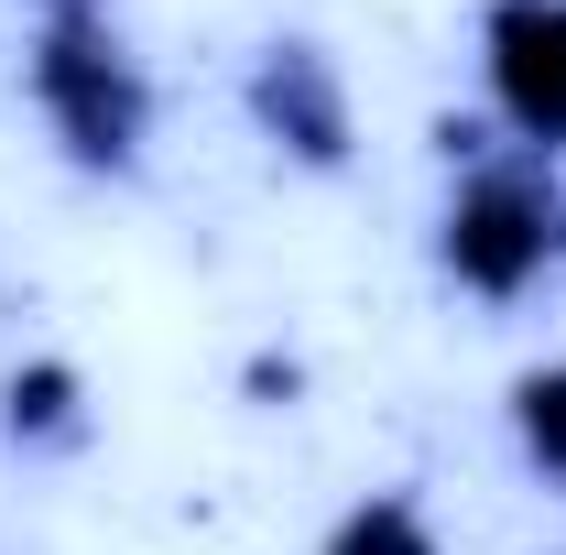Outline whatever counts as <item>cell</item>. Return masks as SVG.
Listing matches in <instances>:
<instances>
[{
    "label": "cell",
    "mask_w": 566,
    "mask_h": 555,
    "mask_svg": "<svg viewBox=\"0 0 566 555\" xmlns=\"http://www.w3.org/2000/svg\"><path fill=\"white\" fill-rule=\"evenodd\" d=\"M33 87H44V109L66 121V142L87 153V164H120V153H132V132H142V87H132V66L87 33V11H66V22L44 33Z\"/></svg>",
    "instance_id": "1"
},
{
    "label": "cell",
    "mask_w": 566,
    "mask_h": 555,
    "mask_svg": "<svg viewBox=\"0 0 566 555\" xmlns=\"http://www.w3.org/2000/svg\"><path fill=\"white\" fill-rule=\"evenodd\" d=\"M566 229L545 208V186H523V175H480L458 218H447V273L480 283V294H512V283H534V262L556 251Z\"/></svg>",
    "instance_id": "2"
},
{
    "label": "cell",
    "mask_w": 566,
    "mask_h": 555,
    "mask_svg": "<svg viewBox=\"0 0 566 555\" xmlns=\"http://www.w3.org/2000/svg\"><path fill=\"white\" fill-rule=\"evenodd\" d=\"M491 76H501V109L534 142H566V0H501Z\"/></svg>",
    "instance_id": "3"
},
{
    "label": "cell",
    "mask_w": 566,
    "mask_h": 555,
    "mask_svg": "<svg viewBox=\"0 0 566 555\" xmlns=\"http://www.w3.org/2000/svg\"><path fill=\"white\" fill-rule=\"evenodd\" d=\"M262 121H273L305 164H338L349 153V109H338V76L316 66L305 44H273V66H262Z\"/></svg>",
    "instance_id": "4"
},
{
    "label": "cell",
    "mask_w": 566,
    "mask_h": 555,
    "mask_svg": "<svg viewBox=\"0 0 566 555\" xmlns=\"http://www.w3.org/2000/svg\"><path fill=\"white\" fill-rule=\"evenodd\" d=\"M327 555H436V534H424L415 501H359L349 523H338V545Z\"/></svg>",
    "instance_id": "5"
},
{
    "label": "cell",
    "mask_w": 566,
    "mask_h": 555,
    "mask_svg": "<svg viewBox=\"0 0 566 555\" xmlns=\"http://www.w3.org/2000/svg\"><path fill=\"white\" fill-rule=\"evenodd\" d=\"M512 425H523V447L566 480V370H534V381L512 392Z\"/></svg>",
    "instance_id": "6"
},
{
    "label": "cell",
    "mask_w": 566,
    "mask_h": 555,
    "mask_svg": "<svg viewBox=\"0 0 566 555\" xmlns=\"http://www.w3.org/2000/svg\"><path fill=\"white\" fill-rule=\"evenodd\" d=\"M11 425L66 436V425H76V381H66V370H22V381H11Z\"/></svg>",
    "instance_id": "7"
}]
</instances>
